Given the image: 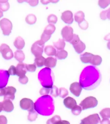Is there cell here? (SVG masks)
<instances>
[{
	"instance_id": "cell-52",
	"label": "cell",
	"mask_w": 110,
	"mask_h": 124,
	"mask_svg": "<svg viewBox=\"0 0 110 124\" xmlns=\"http://www.w3.org/2000/svg\"></svg>"
},
{
	"instance_id": "cell-39",
	"label": "cell",
	"mask_w": 110,
	"mask_h": 124,
	"mask_svg": "<svg viewBox=\"0 0 110 124\" xmlns=\"http://www.w3.org/2000/svg\"><path fill=\"white\" fill-rule=\"evenodd\" d=\"M49 87H45L42 88L41 89L40 93L41 95H46L48 94L49 92H50V89Z\"/></svg>"
},
{
	"instance_id": "cell-27",
	"label": "cell",
	"mask_w": 110,
	"mask_h": 124,
	"mask_svg": "<svg viewBox=\"0 0 110 124\" xmlns=\"http://www.w3.org/2000/svg\"><path fill=\"white\" fill-rule=\"evenodd\" d=\"M68 53L66 50H59L56 52L55 56L59 60H64L67 57Z\"/></svg>"
},
{
	"instance_id": "cell-43",
	"label": "cell",
	"mask_w": 110,
	"mask_h": 124,
	"mask_svg": "<svg viewBox=\"0 0 110 124\" xmlns=\"http://www.w3.org/2000/svg\"><path fill=\"white\" fill-rule=\"evenodd\" d=\"M101 124H110V120L108 118H104L100 121Z\"/></svg>"
},
{
	"instance_id": "cell-17",
	"label": "cell",
	"mask_w": 110,
	"mask_h": 124,
	"mask_svg": "<svg viewBox=\"0 0 110 124\" xmlns=\"http://www.w3.org/2000/svg\"><path fill=\"white\" fill-rule=\"evenodd\" d=\"M57 60L52 57H48L45 59L44 65L48 68H54L56 66Z\"/></svg>"
},
{
	"instance_id": "cell-33",
	"label": "cell",
	"mask_w": 110,
	"mask_h": 124,
	"mask_svg": "<svg viewBox=\"0 0 110 124\" xmlns=\"http://www.w3.org/2000/svg\"><path fill=\"white\" fill-rule=\"evenodd\" d=\"M37 117V114L34 110L29 112L28 116V119L31 122L34 121Z\"/></svg>"
},
{
	"instance_id": "cell-8",
	"label": "cell",
	"mask_w": 110,
	"mask_h": 124,
	"mask_svg": "<svg viewBox=\"0 0 110 124\" xmlns=\"http://www.w3.org/2000/svg\"><path fill=\"white\" fill-rule=\"evenodd\" d=\"M100 118L97 113L89 115L81 120V124H98L100 122Z\"/></svg>"
},
{
	"instance_id": "cell-16",
	"label": "cell",
	"mask_w": 110,
	"mask_h": 124,
	"mask_svg": "<svg viewBox=\"0 0 110 124\" xmlns=\"http://www.w3.org/2000/svg\"><path fill=\"white\" fill-rule=\"evenodd\" d=\"M93 55H94L93 54L91 53L86 52L83 54L81 55L80 59L81 60V62L83 63H90Z\"/></svg>"
},
{
	"instance_id": "cell-10",
	"label": "cell",
	"mask_w": 110,
	"mask_h": 124,
	"mask_svg": "<svg viewBox=\"0 0 110 124\" xmlns=\"http://www.w3.org/2000/svg\"><path fill=\"white\" fill-rule=\"evenodd\" d=\"M61 19L66 24H71L73 21V13L70 10H66L62 13Z\"/></svg>"
},
{
	"instance_id": "cell-4",
	"label": "cell",
	"mask_w": 110,
	"mask_h": 124,
	"mask_svg": "<svg viewBox=\"0 0 110 124\" xmlns=\"http://www.w3.org/2000/svg\"><path fill=\"white\" fill-rule=\"evenodd\" d=\"M44 46V44L41 40L36 41L31 46V53L36 57L42 56Z\"/></svg>"
},
{
	"instance_id": "cell-2",
	"label": "cell",
	"mask_w": 110,
	"mask_h": 124,
	"mask_svg": "<svg viewBox=\"0 0 110 124\" xmlns=\"http://www.w3.org/2000/svg\"><path fill=\"white\" fill-rule=\"evenodd\" d=\"M98 104V101L96 98L92 96L86 97L82 101L79 106L82 110H85L88 108H93L96 107Z\"/></svg>"
},
{
	"instance_id": "cell-24",
	"label": "cell",
	"mask_w": 110,
	"mask_h": 124,
	"mask_svg": "<svg viewBox=\"0 0 110 124\" xmlns=\"http://www.w3.org/2000/svg\"><path fill=\"white\" fill-rule=\"evenodd\" d=\"M25 21L28 24L33 25L37 21V18L33 14H29L25 18Z\"/></svg>"
},
{
	"instance_id": "cell-48",
	"label": "cell",
	"mask_w": 110,
	"mask_h": 124,
	"mask_svg": "<svg viewBox=\"0 0 110 124\" xmlns=\"http://www.w3.org/2000/svg\"><path fill=\"white\" fill-rule=\"evenodd\" d=\"M41 1L44 4H46L50 2V1H48V0H41Z\"/></svg>"
},
{
	"instance_id": "cell-50",
	"label": "cell",
	"mask_w": 110,
	"mask_h": 124,
	"mask_svg": "<svg viewBox=\"0 0 110 124\" xmlns=\"http://www.w3.org/2000/svg\"><path fill=\"white\" fill-rule=\"evenodd\" d=\"M3 16V11L0 10V18L2 17Z\"/></svg>"
},
{
	"instance_id": "cell-23",
	"label": "cell",
	"mask_w": 110,
	"mask_h": 124,
	"mask_svg": "<svg viewBox=\"0 0 110 124\" xmlns=\"http://www.w3.org/2000/svg\"><path fill=\"white\" fill-rule=\"evenodd\" d=\"M56 30V27L52 24H50L45 27L44 31V33L47 35H51Z\"/></svg>"
},
{
	"instance_id": "cell-1",
	"label": "cell",
	"mask_w": 110,
	"mask_h": 124,
	"mask_svg": "<svg viewBox=\"0 0 110 124\" xmlns=\"http://www.w3.org/2000/svg\"><path fill=\"white\" fill-rule=\"evenodd\" d=\"M70 43L73 46L76 52L78 54L83 52L86 49V45L80 40L79 36L73 34V37Z\"/></svg>"
},
{
	"instance_id": "cell-41",
	"label": "cell",
	"mask_w": 110,
	"mask_h": 124,
	"mask_svg": "<svg viewBox=\"0 0 110 124\" xmlns=\"http://www.w3.org/2000/svg\"><path fill=\"white\" fill-rule=\"evenodd\" d=\"M100 17L101 19L103 20H106L107 18V10L102 12L100 14Z\"/></svg>"
},
{
	"instance_id": "cell-44",
	"label": "cell",
	"mask_w": 110,
	"mask_h": 124,
	"mask_svg": "<svg viewBox=\"0 0 110 124\" xmlns=\"http://www.w3.org/2000/svg\"><path fill=\"white\" fill-rule=\"evenodd\" d=\"M5 90L4 88H0V97L3 96L5 95Z\"/></svg>"
},
{
	"instance_id": "cell-30",
	"label": "cell",
	"mask_w": 110,
	"mask_h": 124,
	"mask_svg": "<svg viewBox=\"0 0 110 124\" xmlns=\"http://www.w3.org/2000/svg\"><path fill=\"white\" fill-rule=\"evenodd\" d=\"M110 4V0H100L98 2L99 6L102 8L105 9Z\"/></svg>"
},
{
	"instance_id": "cell-3",
	"label": "cell",
	"mask_w": 110,
	"mask_h": 124,
	"mask_svg": "<svg viewBox=\"0 0 110 124\" xmlns=\"http://www.w3.org/2000/svg\"><path fill=\"white\" fill-rule=\"evenodd\" d=\"M0 27L2 29L3 35L8 36L11 32L13 25L9 19L3 18L0 20Z\"/></svg>"
},
{
	"instance_id": "cell-42",
	"label": "cell",
	"mask_w": 110,
	"mask_h": 124,
	"mask_svg": "<svg viewBox=\"0 0 110 124\" xmlns=\"http://www.w3.org/2000/svg\"><path fill=\"white\" fill-rule=\"evenodd\" d=\"M26 2H28L29 3V4L32 7H35L37 6L38 4V0H28L25 1Z\"/></svg>"
},
{
	"instance_id": "cell-45",
	"label": "cell",
	"mask_w": 110,
	"mask_h": 124,
	"mask_svg": "<svg viewBox=\"0 0 110 124\" xmlns=\"http://www.w3.org/2000/svg\"><path fill=\"white\" fill-rule=\"evenodd\" d=\"M58 124H70V123L66 120H61L58 122Z\"/></svg>"
},
{
	"instance_id": "cell-34",
	"label": "cell",
	"mask_w": 110,
	"mask_h": 124,
	"mask_svg": "<svg viewBox=\"0 0 110 124\" xmlns=\"http://www.w3.org/2000/svg\"><path fill=\"white\" fill-rule=\"evenodd\" d=\"M59 95L61 97L64 98L68 94V92L67 89H66L65 88L62 87L59 89Z\"/></svg>"
},
{
	"instance_id": "cell-19",
	"label": "cell",
	"mask_w": 110,
	"mask_h": 124,
	"mask_svg": "<svg viewBox=\"0 0 110 124\" xmlns=\"http://www.w3.org/2000/svg\"><path fill=\"white\" fill-rule=\"evenodd\" d=\"M14 57L19 62H22L25 59V55L22 50H18L14 53Z\"/></svg>"
},
{
	"instance_id": "cell-7",
	"label": "cell",
	"mask_w": 110,
	"mask_h": 124,
	"mask_svg": "<svg viewBox=\"0 0 110 124\" xmlns=\"http://www.w3.org/2000/svg\"><path fill=\"white\" fill-rule=\"evenodd\" d=\"M61 35L64 41L70 42L73 37V29L70 26H66L62 29Z\"/></svg>"
},
{
	"instance_id": "cell-14",
	"label": "cell",
	"mask_w": 110,
	"mask_h": 124,
	"mask_svg": "<svg viewBox=\"0 0 110 124\" xmlns=\"http://www.w3.org/2000/svg\"><path fill=\"white\" fill-rule=\"evenodd\" d=\"M63 103L66 108L71 109L77 106V102L75 100L70 97H66L63 101Z\"/></svg>"
},
{
	"instance_id": "cell-18",
	"label": "cell",
	"mask_w": 110,
	"mask_h": 124,
	"mask_svg": "<svg viewBox=\"0 0 110 124\" xmlns=\"http://www.w3.org/2000/svg\"><path fill=\"white\" fill-rule=\"evenodd\" d=\"M85 17V15L83 12L80 11L76 13L74 15V19L76 22L78 23L80 25L82 23H83V22L85 21V20L84 19Z\"/></svg>"
},
{
	"instance_id": "cell-31",
	"label": "cell",
	"mask_w": 110,
	"mask_h": 124,
	"mask_svg": "<svg viewBox=\"0 0 110 124\" xmlns=\"http://www.w3.org/2000/svg\"><path fill=\"white\" fill-rule=\"evenodd\" d=\"M82 109L80 106H76L72 109V112L75 116H78L81 113Z\"/></svg>"
},
{
	"instance_id": "cell-51",
	"label": "cell",
	"mask_w": 110,
	"mask_h": 124,
	"mask_svg": "<svg viewBox=\"0 0 110 124\" xmlns=\"http://www.w3.org/2000/svg\"><path fill=\"white\" fill-rule=\"evenodd\" d=\"M107 47L108 48V49L110 50V41H109L108 44H107Z\"/></svg>"
},
{
	"instance_id": "cell-40",
	"label": "cell",
	"mask_w": 110,
	"mask_h": 124,
	"mask_svg": "<svg viewBox=\"0 0 110 124\" xmlns=\"http://www.w3.org/2000/svg\"><path fill=\"white\" fill-rule=\"evenodd\" d=\"M7 120L6 116L3 115L0 116V124H7Z\"/></svg>"
},
{
	"instance_id": "cell-26",
	"label": "cell",
	"mask_w": 110,
	"mask_h": 124,
	"mask_svg": "<svg viewBox=\"0 0 110 124\" xmlns=\"http://www.w3.org/2000/svg\"><path fill=\"white\" fill-rule=\"evenodd\" d=\"M45 59L42 56L36 57L35 60V63L38 67H41L44 65Z\"/></svg>"
},
{
	"instance_id": "cell-11",
	"label": "cell",
	"mask_w": 110,
	"mask_h": 124,
	"mask_svg": "<svg viewBox=\"0 0 110 124\" xmlns=\"http://www.w3.org/2000/svg\"><path fill=\"white\" fill-rule=\"evenodd\" d=\"M5 93L4 95V99H10L12 100H14L15 99V93L16 90L15 87L10 86L5 87Z\"/></svg>"
},
{
	"instance_id": "cell-49",
	"label": "cell",
	"mask_w": 110,
	"mask_h": 124,
	"mask_svg": "<svg viewBox=\"0 0 110 124\" xmlns=\"http://www.w3.org/2000/svg\"><path fill=\"white\" fill-rule=\"evenodd\" d=\"M2 110H3V108H2V102H0V112H1Z\"/></svg>"
},
{
	"instance_id": "cell-35",
	"label": "cell",
	"mask_w": 110,
	"mask_h": 124,
	"mask_svg": "<svg viewBox=\"0 0 110 124\" xmlns=\"http://www.w3.org/2000/svg\"><path fill=\"white\" fill-rule=\"evenodd\" d=\"M25 67L27 71L29 72H34L36 70V66L35 63L32 64H25Z\"/></svg>"
},
{
	"instance_id": "cell-32",
	"label": "cell",
	"mask_w": 110,
	"mask_h": 124,
	"mask_svg": "<svg viewBox=\"0 0 110 124\" xmlns=\"http://www.w3.org/2000/svg\"><path fill=\"white\" fill-rule=\"evenodd\" d=\"M57 17L56 16L53 14H51L48 16L47 18V21L49 23H52V24H56L57 21Z\"/></svg>"
},
{
	"instance_id": "cell-38",
	"label": "cell",
	"mask_w": 110,
	"mask_h": 124,
	"mask_svg": "<svg viewBox=\"0 0 110 124\" xmlns=\"http://www.w3.org/2000/svg\"><path fill=\"white\" fill-rule=\"evenodd\" d=\"M19 81L22 84L25 85L28 83V82L29 81V79L26 76H24L21 77H19Z\"/></svg>"
},
{
	"instance_id": "cell-13",
	"label": "cell",
	"mask_w": 110,
	"mask_h": 124,
	"mask_svg": "<svg viewBox=\"0 0 110 124\" xmlns=\"http://www.w3.org/2000/svg\"><path fill=\"white\" fill-rule=\"evenodd\" d=\"M16 70V75L18 76L19 77H21L23 76H25L27 70L25 67V64L22 62H19L15 67Z\"/></svg>"
},
{
	"instance_id": "cell-22",
	"label": "cell",
	"mask_w": 110,
	"mask_h": 124,
	"mask_svg": "<svg viewBox=\"0 0 110 124\" xmlns=\"http://www.w3.org/2000/svg\"><path fill=\"white\" fill-rule=\"evenodd\" d=\"M53 45L58 50H62L66 46V43L63 39H59L57 42H53Z\"/></svg>"
},
{
	"instance_id": "cell-29",
	"label": "cell",
	"mask_w": 110,
	"mask_h": 124,
	"mask_svg": "<svg viewBox=\"0 0 110 124\" xmlns=\"http://www.w3.org/2000/svg\"><path fill=\"white\" fill-rule=\"evenodd\" d=\"M61 120V118L58 115H56L52 118L47 120L46 124H58V122Z\"/></svg>"
},
{
	"instance_id": "cell-9",
	"label": "cell",
	"mask_w": 110,
	"mask_h": 124,
	"mask_svg": "<svg viewBox=\"0 0 110 124\" xmlns=\"http://www.w3.org/2000/svg\"><path fill=\"white\" fill-rule=\"evenodd\" d=\"M71 92L76 97H79L82 91V86L81 84L77 82L72 83L70 87Z\"/></svg>"
},
{
	"instance_id": "cell-46",
	"label": "cell",
	"mask_w": 110,
	"mask_h": 124,
	"mask_svg": "<svg viewBox=\"0 0 110 124\" xmlns=\"http://www.w3.org/2000/svg\"><path fill=\"white\" fill-rule=\"evenodd\" d=\"M104 39L106 41L110 40V33L108 35H107L106 36L104 37Z\"/></svg>"
},
{
	"instance_id": "cell-20",
	"label": "cell",
	"mask_w": 110,
	"mask_h": 124,
	"mask_svg": "<svg viewBox=\"0 0 110 124\" xmlns=\"http://www.w3.org/2000/svg\"><path fill=\"white\" fill-rule=\"evenodd\" d=\"M44 52L47 55L50 56H55L57 52L56 49L53 46L51 45H48L45 47Z\"/></svg>"
},
{
	"instance_id": "cell-5",
	"label": "cell",
	"mask_w": 110,
	"mask_h": 124,
	"mask_svg": "<svg viewBox=\"0 0 110 124\" xmlns=\"http://www.w3.org/2000/svg\"><path fill=\"white\" fill-rule=\"evenodd\" d=\"M0 52L3 57L7 60L11 59L14 57V54L10 46L6 44H2L0 46Z\"/></svg>"
},
{
	"instance_id": "cell-28",
	"label": "cell",
	"mask_w": 110,
	"mask_h": 124,
	"mask_svg": "<svg viewBox=\"0 0 110 124\" xmlns=\"http://www.w3.org/2000/svg\"><path fill=\"white\" fill-rule=\"evenodd\" d=\"M99 114L102 118H110V108H106L103 109V110L101 111Z\"/></svg>"
},
{
	"instance_id": "cell-25",
	"label": "cell",
	"mask_w": 110,
	"mask_h": 124,
	"mask_svg": "<svg viewBox=\"0 0 110 124\" xmlns=\"http://www.w3.org/2000/svg\"><path fill=\"white\" fill-rule=\"evenodd\" d=\"M10 8V4L7 0H0V10L5 12Z\"/></svg>"
},
{
	"instance_id": "cell-21",
	"label": "cell",
	"mask_w": 110,
	"mask_h": 124,
	"mask_svg": "<svg viewBox=\"0 0 110 124\" xmlns=\"http://www.w3.org/2000/svg\"><path fill=\"white\" fill-rule=\"evenodd\" d=\"M102 58L99 55H93L90 63L94 66H99L102 62Z\"/></svg>"
},
{
	"instance_id": "cell-12",
	"label": "cell",
	"mask_w": 110,
	"mask_h": 124,
	"mask_svg": "<svg viewBox=\"0 0 110 124\" xmlns=\"http://www.w3.org/2000/svg\"><path fill=\"white\" fill-rule=\"evenodd\" d=\"M2 104L3 110L4 111L10 112L14 110V104L10 99H4Z\"/></svg>"
},
{
	"instance_id": "cell-6",
	"label": "cell",
	"mask_w": 110,
	"mask_h": 124,
	"mask_svg": "<svg viewBox=\"0 0 110 124\" xmlns=\"http://www.w3.org/2000/svg\"><path fill=\"white\" fill-rule=\"evenodd\" d=\"M20 107L24 110L31 112L34 110L35 104L33 101L29 98H23L20 101Z\"/></svg>"
},
{
	"instance_id": "cell-47",
	"label": "cell",
	"mask_w": 110,
	"mask_h": 124,
	"mask_svg": "<svg viewBox=\"0 0 110 124\" xmlns=\"http://www.w3.org/2000/svg\"><path fill=\"white\" fill-rule=\"evenodd\" d=\"M107 18L110 20V8L108 10H107Z\"/></svg>"
},
{
	"instance_id": "cell-15",
	"label": "cell",
	"mask_w": 110,
	"mask_h": 124,
	"mask_svg": "<svg viewBox=\"0 0 110 124\" xmlns=\"http://www.w3.org/2000/svg\"><path fill=\"white\" fill-rule=\"evenodd\" d=\"M14 44L15 47L19 50L23 49L25 45L24 40L20 36H18L15 39Z\"/></svg>"
},
{
	"instance_id": "cell-36",
	"label": "cell",
	"mask_w": 110,
	"mask_h": 124,
	"mask_svg": "<svg viewBox=\"0 0 110 124\" xmlns=\"http://www.w3.org/2000/svg\"><path fill=\"white\" fill-rule=\"evenodd\" d=\"M51 35H47L46 34H45V33H44V32H43L42 35H41V39L40 40H41L44 44H45V43L48 41L50 39V38H51Z\"/></svg>"
},
{
	"instance_id": "cell-37",
	"label": "cell",
	"mask_w": 110,
	"mask_h": 124,
	"mask_svg": "<svg viewBox=\"0 0 110 124\" xmlns=\"http://www.w3.org/2000/svg\"><path fill=\"white\" fill-rule=\"evenodd\" d=\"M7 72V74L9 76V75H13V76L16 75V70L15 66H14L13 65H12L9 69Z\"/></svg>"
}]
</instances>
